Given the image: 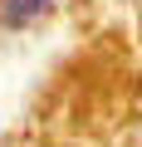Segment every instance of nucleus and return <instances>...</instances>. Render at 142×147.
<instances>
[{
	"label": "nucleus",
	"instance_id": "f257e3e1",
	"mask_svg": "<svg viewBox=\"0 0 142 147\" xmlns=\"http://www.w3.org/2000/svg\"><path fill=\"white\" fill-rule=\"evenodd\" d=\"M44 5H49V0H10V5H5V25H25V20H34Z\"/></svg>",
	"mask_w": 142,
	"mask_h": 147
}]
</instances>
